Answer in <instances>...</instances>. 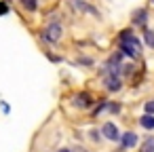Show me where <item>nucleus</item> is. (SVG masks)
<instances>
[{"label":"nucleus","instance_id":"4468645a","mask_svg":"<svg viewBox=\"0 0 154 152\" xmlns=\"http://www.w3.org/2000/svg\"><path fill=\"white\" fill-rule=\"evenodd\" d=\"M91 137H93V139L97 141V139H99V133H97V131H91Z\"/></svg>","mask_w":154,"mask_h":152},{"label":"nucleus","instance_id":"423d86ee","mask_svg":"<svg viewBox=\"0 0 154 152\" xmlns=\"http://www.w3.org/2000/svg\"><path fill=\"white\" fill-rule=\"evenodd\" d=\"M120 76L118 74H106V89L108 91H118L120 89Z\"/></svg>","mask_w":154,"mask_h":152},{"label":"nucleus","instance_id":"ddd939ff","mask_svg":"<svg viewBox=\"0 0 154 152\" xmlns=\"http://www.w3.org/2000/svg\"><path fill=\"white\" fill-rule=\"evenodd\" d=\"M7 13H9V7L5 2H0V15H7Z\"/></svg>","mask_w":154,"mask_h":152},{"label":"nucleus","instance_id":"f8f14e48","mask_svg":"<svg viewBox=\"0 0 154 152\" xmlns=\"http://www.w3.org/2000/svg\"><path fill=\"white\" fill-rule=\"evenodd\" d=\"M143 110H146V114H154V99H150V101H146V106H143Z\"/></svg>","mask_w":154,"mask_h":152},{"label":"nucleus","instance_id":"0eeeda50","mask_svg":"<svg viewBox=\"0 0 154 152\" xmlns=\"http://www.w3.org/2000/svg\"><path fill=\"white\" fill-rule=\"evenodd\" d=\"M146 17H148V11H146V9L133 11V23H135V26H146Z\"/></svg>","mask_w":154,"mask_h":152},{"label":"nucleus","instance_id":"f03ea898","mask_svg":"<svg viewBox=\"0 0 154 152\" xmlns=\"http://www.w3.org/2000/svg\"><path fill=\"white\" fill-rule=\"evenodd\" d=\"M61 38V26L59 23H51V26H47V30H45V40H49V42H57Z\"/></svg>","mask_w":154,"mask_h":152},{"label":"nucleus","instance_id":"9b49d317","mask_svg":"<svg viewBox=\"0 0 154 152\" xmlns=\"http://www.w3.org/2000/svg\"><path fill=\"white\" fill-rule=\"evenodd\" d=\"M23 9H28V11H36V0H23Z\"/></svg>","mask_w":154,"mask_h":152},{"label":"nucleus","instance_id":"7ed1b4c3","mask_svg":"<svg viewBox=\"0 0 154 152\" xmlns=\"http://www.w3.org/2000/svg\"><path fill=\"white\" fill-rule=\"evenodd\" d=\"M72 101H74V106L80 108V110H87V108L93 104V99H91L89 93H76V95L72 97Z\"/></svg>","mask_w":154,"mask_h":152},{"label":"nucleus","instance_id":"6e6552de","mask_svg":"<svg viewBox=\"0 0 154 152\" xmlns=\"http://www.w3.org/2000/svg\"><path fill=\"white\" fill-rule=\"evenodd\" d=\"M139 125H141L143 129H148V131L154 129V116H152V114H143V116L139 118Z\"/></svg>","mask_w":154,"mask_h":152},{"label":"nucleus","instance_id":"f3484780","mask_svg":"<svg viewBox=\"0 0 154 152\" xmlns=\"http://www.w3.org/2000/svg\"><path fill=\"white\" fill-rule=\"evenodd\" d=\"M150 2H152V5H154V0H150Z\"/></svg>","mask_w":154,"mask_h":152},{"label":"nucleus","instance_id":"f257e3e1","mask_svg":"<svg viewBox=\"0 0 154 152\" xmlns=\"http://www.w3.org/2000/svg\"><path fill=\"white\" fill-rule=\"evenodd\" d=\"M118 42H120V51H122L125 55H129V57H137V55L141 53V42L137 40V36H135L131 30L120 32Z\"/></svg>","mask_w":154,"mask_h":152},{"label":"nucleus","instance_id":"2eb2a0df","mask_svg":"<svg viewBox=\"0 0 154 152\" xmlns=\"http://www.w3.org/2000/svg\"><path fill=\"white\" fill-rule=\"evenodd\" d=\"M59 152H70V150H59Z\"/></svg>","mask_w":154,"mask_h":152},{"label":"nucleus","instance_id":"1a4fd4ad","mask_svg":"<svg viewBox=\"0 0 154 152\" xmlns=\"http://www.w3.org/2000/svg\"><path fill=\"white\" fill-rule=\"evenodd\" d=\"M139 152H154V137H146V141L141 144Z\"/></svg>","mask_w":154,"mask_h":152},{"label":"nucleus","instance_id":"dca6fc26","mask_svg":"<svg viewBox=\"0 0 154 152\" xmlns=\"http://www.w3.org/2000/svg\"><path fill=\"white\" fill-rule=\"evenodd\" d=\"M76 152H87V150H76Z\"/></svg>","mask_w":154,"mask_h":152},{"label":"nucleus","instance_id":"20e7f679","mask_svg":"<svg viewBox=\"0 0 154 152\" xmlns=\"http://www.w3.org/2000/svg\"><path fill=\"white\" fill-rule=\"evenodd\" d=\"M101 133L108 137V139H112V141H116V139H120L122 135L118 133V127L114 125V123H106L103 127H101Z\"/></svg>","mask_w":154,"mask_h":152},{"label":"nucleus","instance_id":"39448f33","mask_svg":"<svg viewBox=\"0 0 154 152\" xmlns=\"http://www.w3.org/2000/svg\"><path fill=\"white\" fill-rule=\"evenodd\" d=\"M135 144H137V135H135L133 131L122 133V137H120V148H122V150H129V148H133Z\"/></svg>","mask_w":154,"mask_h":152},{"label":"nucleus","instance_id":"9d476101","mask_svg":"<svg viewBox=\"0 0 154 152\" xmlns=\"http://www.w3.org/2000/svg\"><path fill=\"white\" fill-rule=\"evenodd\" d=\"M143 38H146V45L154 49V32H152V30H146V32H143Z\"/></svg>","mask_w":154,"mask_h":152}]
</instances>
